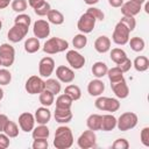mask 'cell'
<instances>
[{
	"instance_id": "d590c367",
	"label": "cell",
	"mask_w": 149,
	"mask_h": 149,
	"mask_svg": "<svg viewBox=\"0 0 149 149\" xmlns=\"http://www.w3.org/2000/svg\"><path fill=\"white\" fill-rule=\"evenodd\" d=\"M106 74L108 76V79H109L111 83H114V81H118V80L125 78L123 77V72L121 71V69L119 66H114V68L108 69Z\"/></svg>"
},
{
	"instance_id": "74e56055",
	"label": "cell",
	"mask_w": 149,
	"mask_h": 149,
	"mask_svg": "<svg viewBox=\"0 0 149 149\" xmlns=\"http://www.w3.org/2000/svg\"><path fill=\"white\" fill-rule=\"evenodd\" d=\"M12 9L16 13H23L27 9V1L26 0H12L10 2Z\"/></svg>"
},
{
	"instance_id": "3957f363",
	"label": "cell",
	"mask_w": 149,
	"mask_h": 149,
	"mask_svg": "<svg viewBox=\"0 0 149 149\" xmlns=\"http://www.w3.org/2000/svg\"><path fill=\"white\" fill-rule=\"evenodd\" d=\"M139 118L133 112H125L122 113L119 119H116V127L121 132H127L136 127Z\"/></svg>"
},
{
	"instance_id": "7c38bea8",
	"label": "cell",
	"mask_w": 149,
	"mask_h": 149,
	"mask_svg": "<svg viewBox=\"0 0 149 149\" xmlns=\"http://www.w3.org/2000/svg\"><path fill=\"white\" fill-rule=\"evenodd\" d=\"M54 70H55V61L52 59V57L47 56V57H43L40 61V63H38V73H40V77L49 78L52 74Z\"/></svg>"
},
{
	"instance_id": "7bdbcfd3",
	"label": "cell",
	"mask_w": 149,
	"mask_h": 149,
	"mask_svg": "<svg viewBox=\"0 0 149 149\" xmlns=\"http://www.w3.org/2000/svg\"><path fill=\"white\" fill-rule=\"evenodd\" d=\"M86 13L91 14V15H92L97 21H102V20H104V17H105L104 12H102L101 9L97 8V7H90V8H87Z\"/></svg>"
},
{
	"instance_id": "52a82bcc",
	"label": "cell",
	"mask_w": 149,
	"mask_h": 149,
	"mask_svg": "<svg viewBox=\"0 0 149 149\" xmlns=\"http://www.w3.org/2000/svg\"><path fill=\"white\" fill-rule=\"evenodd\" d=\"M24 88L29 94H40L43 90H45V84L42 77L34 74L27 79L24 84Z\"/></svg>"
},
{
	"instance_id": "9f6ffc18",
	"label": "cell",
	"mask_w": 149,
	"mask_h": 149,
	"mask_svg": "<svg viewBox=\"0 0 149 149\" xmlns=\"http://www.w3.org/2000/svg\"><path fill=\"white\" fill-rule=\"evenodd\" d=\"M2 98H3V90L0 87V100H2Z\"/></svg>"
},
{
	"instance_id": "2e32d148",
	"label": "cell",
	"mask_w": 149,
	"mask_h": 149,
	"mask_svg": "<svg viewBox=\"0 0 149 149\" xmlns=\"http://www.w3.org/2000/svg\"><path fill=\"white\" fill-rule=\"evenodd\" d=\"M56 77L59 81L70 84L74 80V71L65 65H59L56 69Z\"/></svg>"
},
{
	"instance_id": "f6af8a7d",
	"label": "cell",
	"mask_w": 149,
	"mask_h": 149,
	"mask_svg": "<svg viewBox=\"0 0 149 149\" xmlns=\"http://www.w3.org/2000/svg\"><path fill=\"white\" fill-rule=\"evenodd\" d=\"M112 147L114 149H128L129 148V142L126 139H116L113 142Z\"/></svg>"
},
{
	"instance_id": "6da1fadb",
	"label": "cell",
	"mask_w": 149,
	"mask_h": 149,
	"mask_svg": "<svg viewBox=\"0 0 149 149\" xmlns=\"http://www.w3.org/2000/svg\"><path fill=\"white\" fill-rule=\"evenodd\" d=\"M73 144V135L69 127L59 126L55 132L54 147L56 149H69Z\"/></svg>"
},
{
	"instance_id": "91938a15",
	"label": "cell",
	"mask_w": 149,
	"mask_h": 149,
	"mask_svg": "<svg viewBox=\"0 0 149 149\" xmlns=\"http://www.w3.org/2000/svg\"><path fill=\"white\" fill-rule=\"evenodd\" d=\"M0 66H1V64H0Z\"/></svg>"
},
{
	"instance_id": "d4e9b609",
	"label": "cell",
	"mask_w": 149,
	"mask_h": 149,
	"mask_svg": "<svg viewBox=\"0 0 149 149\" xmlns=\"http://www.w3.org/2000/svg\"><path fill=\"white\" fill-rule=\"evenodd\" d=\"M47 17H48V22L55 26H59L64 22V15L57 9H50L49 13L47 14Z\"/></svg>"
},
{
	"instance_id": "f546056e",
	"label": "cell",
	"mask_w": 149,
	"mask_h": 149,
	"mask_svg": "<svg viewBox=\"0 0 149 149\" xmlns=\"http://www.w3.org/2000/svg\"><path fill=\"white\" fill-rule=\"evenodd\" d=\"M44 84H45V90L50 91L51 93H54L55 95L58 94L62 90V86H61V81L58 79H55V78H48L47 80H44Z\"/></svg>"
},
{
	"instance_id": "681fc988",
	"label": "cell",
	"mask_w": 149,
	"mask_h": 149,
	"mask_svg": "<svg viewBox=\"0 0 149 149\" xmlns=\"http://www.w3.org/2000/svg\"><path fill=\"white\" fill-rule=\"evenodd\" d=\"M44 1H45V0H28V3H29V6H30L33 9H35L36 7L41 6Z\"/></svg>"
},
{
	"instance_id": "d6986e66",
	"label": "cell",
	"mask_w": 149,
	"mask_h": 149,
	"mask_svg": "<svg viewBox=\"0 0 149 149\" xmlns=\"http://www.w3.org/2000/svg\"><path fill=\"white\" fill-rule=\"evenodd\" d=\"M34 116H35V122H37L38 125H47L51 119V112L49 111L48 107L42 106L35 111Z\"/></svg>"
},
{
	"instance_id": "30bf717a",
	"label": "cell",
	"mask_w": 149,
	"mask_h": 149,
	"mask_svg": "<svg viewBox=\"0 0 149 149\" xmlns=\"http://www.w3.org/2000/svg\"><path fill=\"white\" fill-rule=\"evenodd\" d=\"M95 142H97V135L93 130L88 129V130H85L83 132L78 140H77V144L79 148L81 149H90V148H93L95 146Z\"/></svg>"
},
{
	"instance_id": "60d3db41",
	"label": "cell",
	"mask_w": 149,
	"mask_h": 149,
	"mask_svg": "<svg viewBox=\"0 0 149 149\" xmlns=\"http://www.w3.org/2000/svg\"><path fill=\"white\" fill-rule=\"evenodd\" d=\"M120 22L123 23L128 28L129 31H133L135 29V27H136V20L134 19V16H125V15H122Z\"/></svg>"
},
{
	"instance_id": "7a4b0ae2",
	"label": "cell",
	"mask_w": 149,
	"mask_h": 149,
	"mask_svg": "<svg viewBox=\"0 0 149 149\" xmlns=\"http://www.w3.org/2000/svg\"><path fill=\"white\" fill-rule=\"evenodd\" d=\"M69 48V42L61 37H51L45 41L43 45V51L48 55H55L65 51Z\"/></svg>"
},
{
	"instance_id": "ba28073f",
	"label": "cell",
	"mask_w": 149,
	"mask_h": 149,
	"mask_svg": "<svg viewBox=\"0 0 149 149\" xmlns=\"http://www.w3.org/2000/svg\"><path fill=\"white\" fill-rule=\"evenodd\" d=\"M95 21L97 20L91 14L85 12L83 15H80V17L77 22V28L81 34H88L94 29Z\"/></svg>"
},
{
	"instance_id": "680465c9",
	"label": "cell",
	"mask_w": 149,
	"mask_h": 149,
	"mask_svg": "<svg viewBox=\"0 0 149 149\" xmlns=\"http://www.w3.org/2000/svg\"><path fill=\"white\" fill-rule=\"evenodd\" d=\"M1 28H2V22H1V20H0V30H1Z\"/></svg>"
},
{
	"instance_id": "db71d44e",
	"label": "cell",
	"mask_w": 149,
	"mask_h": 149,
	"mask_svg": "<svg viewBox=\"0 0 149 149\" xmlns=\"http://www.w3.org/2000/svg\"><path fill=\"white\" fill-rule=\"evenodd\" d=\"M84 2H85L86 5H88V6H93V5L98 3L99 0H84Z\"/></svg>"
},
{
	"instance_id": "9c48e42d",
	"label": "cell",
	"mask_w": 149,
	"mask_h": 149,
	"mask_svg": "<svg viewBox=\"0 0 149 149\" xmlns=\"http://www.w3.org/2000/svg\"><path fill=\"white\" fill-rule=\"evenodd\" d=\"M65 58H66V62L69 63V65L74 70L81 69L85 65V62H86L85 57L80 52H78L76 49L68 50V52L65 55Z\"/></svg>"
},
{
	"instance_id": "f35d334b",
	"label": "cell",
	"mask_w": 149,
	"mask_h": 149,
	"mask_svg": "<svg viewBox=\"0 0 149 149\" xmlns=\"http://www.w3.org/2000/svg\"><path fill=\"white\" fill-rule=\"evenodd\" d=\"M14 23L16 24H22V26H26L29 28L30 23H31V17L28 15V14H23V13H20L15 19H14Z\"/></svg>"
},
{
	"instance_id": "d6a6232c",
	"label": "cell",
	"mask_w": 149,
	"mask_h": 149,
	"mask_svg": "<svg viewBox=\"0 0 149 149\" xmlns=\"http://www.w3.org/2000/svg\"><path fill=\"white\" fill-rule=\"evenodd\" d=\"M109 57H111V59L118 65V64H120L121 62H123V61L127 58V54H126L125 50H122L121 48H113V49L111 50Z\"/></svg>"
},
{
	"instance_id": "816d5d0a",
	"label": "cell",
	"mask_w": 149,
	"mask_h": 149,
	"mask_svg": "<svg viewBox=\"0 0 149 149\" xmlns=\"http://www.w3.org/2000/svg\"><path fill=\"white\" fill-rule=\"evenodd\" d=\"M7 121H8V116L5 114H0V132L3 130V127H5Z\"/></svg>"
},
{
	"instance_id": "4316f807",
	"label": "cell",
	"mask_w": 149,
	"mask_h": 149,
	"mask_svg": "<svg viewBox=\"0 0 149 149\" xmlns=\"http://www.w3.org/2000/svg\"><path fill=\"white\" fill-rule=\"evenodd\" d=\"M50 135V130L47 127V125H38L37 127H34L31 130L33 139H48Z\"/></svg>"
},
{
	"instance_id": "8d00e7d4",
	"label": "cell",
	"mask_w": 149,
	"mask_h": 149,
	"mask_svg": "<svg viewBox=\"0 0 149 149\" xmlns=\"http://www.w3.org/2000/svg\"><path fill=\"white\" fill-rule=\"evenodd\" d=\"M87 44V37L85 36V34H77L74 35V37L72 38V45L74 47L76 50H80L83 48H85Z\"/></svg>"
},
{
	"instance_id": "ee69618b",
	"label": "cell",
	"mask_w": 149,
	"mask_h": 149,
	"mask_svg": "<svg viewBox=\"0 0 149 149\" xmlns=\"http://www.w3.org/2000/svg\"><path fill=\"white\" fill-rule=\"evenodd\" d=\"M31 147L33 149H47L49 147L48 139H34Z\"/></svg>"
},
{
	"instance_id": "5b68a950",
	"label": "cell",
	"mask_w": 149,
	"mask_h": 149,
	"mask_svg": "<svg viewBox=\"0 0 149 149\" xmlns=\"http://www.w3.org/2000/svg\"><path fill=\"white\" fill-rule=\"evenodd\" d=\"M15 61V49L9 43H2L0 45V64L3 68H9Z\"/></svg>"
},
{
	"instance_id": "7dc6e473",
	"label": "cell",
	"mask_w": 149,
	"mask_h": 149,
	"mask_svg": "<svg viewBox=\"0 0 149 149\" xmlns=\"http://www.w3.org/2000/svg\"><path fill=\"white\" fill-rule=\"evenodd\" d=\"M116 66H119V68L121 69V71L125 73V72H128V71L130 70V68L133 66V62L127 57L123 62H121V63H120V64H118Z\"/></svg>"
},
{
	"instance_id": "11a10c76",
	"label": "cell",
	"mask_w": 149,
	"mask_h": 149,
	"mask_svg": "<svg viewBox=\"0 0 149 149\" xmlns=\"http://www.w3.org/2000/svg\"><path fill=\"white\" fill-rule=\"evenodd\" d=\"M133 1H135V2H137V3H140V5H143L147 0H133Z\"/></svg>"
},
{
	"instance_id": "836d02e7",
	"label": "cell",
	"mask_w": 149,
	"mask_h": 149,
	"mask_svg": "<svg viewBox=\"0 0 149 149\" xmlns=\"http://www.w3.org/2000/svg\"><path fill=\"white\" fill-rule=\"evenodd\" d=\"M64 93H65V94H68V95H69L73 101L79 100V99H80V97H81V91H80L79 86L73 85V84L68 85V86L65 87V90H64Z\"/></svg>"
},
{
	"instance_id": "e575fe53",
	"label": "cell",
	"mask_w": 149,
	"mask_h": 149,
	"mask_svg": "<svg viewBox=\"0 0 149 149\" xmlns=\"http://www.w3.org/2000/svg\"><path fill=\"white\" fill-rule=\"evenodd\" d=\"M128 43H129L130 49H132L133 51H135V52H140V51H142V50L144 49V47H146L144 40L141 38V37H139V36H134V37H132V38L128 41Z\"/></svg>"
},
{
	"instance_id": "f5cc1de1",
	"label": "cell",
	"mask_w": 149,
	"mask_h": 149,
	"mask_svg": "<svg viewBox=\"0 0 149 149\" xmlns=\"http://www.w3.org/2000/svg\"><path fill=\"white\" fill-rule=\"evenodd\" d=\"M10 2H12V0H0V9H3L6 7H8Z\"/></svg>"
},
{
	"instance_id": "83f0119b",
	"label": "cell",
	"mask_w": 149,
	"mask_h": 149,
	"mask_svg": "<svg viewBox=\"0 0 149 149\" xmlns=\"http://www.w3.org/2000/svg\"><path fill=\"white\" fill-rule=\"evenodd\" d=\"M107 70H108V66L104 62H95L92 65V73L97 78H102L104 76H106Z\"/></svg>"
},
{
	"instance_id": "4dcf8cb0",
	"label": "cell",
	"mask_w": 149,
	"mask_h": 149,
	"mask_svg": "<svg viewBox=\"0 0 149 149\" xmlns=\"http://www.w3.org/2000/svg\"><path fill=\"white\" fill-rule=\"evenodd\" d=\"M73 100L65 93L59 94L56 99V107L57 108H65V109H71Z\"/></svg>"
},
{
	"instance_id": "e0dca14e",
	"label": "cell",
	"mask_w": 149,
	"mask_h": 149,
	"mask_svg": "<svg viewBox=\"0 0 149 149\" xmlns=\"http://www.w3.org/2000/svg\"><path fill=\"white\" fill-rule=\"evenodd\" d=\"M141 9H142V5H140L133 0L123 2L121 6V13L125 16H135L141 12Z\"/></svg>"
},
{
	"instance_id": "bcb514c9",
	"label": "cell",
	"mask_w": 149,
	"mask_h": 149,
	"mask_svg": "<svg viewBox=\"0 0 149 149\" xmlns=\"http://www.w3.org/2000/svg\"><path fill=\"white\" fill-rule=\"evenodd\" d=\"M140 139H141L142 144L148 148V147H149V127L142 128L141 134H140Z\"/></svg>"
},
{
	"instance_id": "ab89813d",
	"label": "cell",
	"mask_w": 149,
	"mask_h": 149,
	"mask_svg": "<svg viewBox=\"0 0 149 149\" xmlns=\"http://www.w3.org/2000/svg\"><path fill=\"white\" fill-rule=\"evenodd\" d=\"M12 81V73L6 68L0 69V85H8Z\"/></svg>"
},
{
	"instance_id": "484cf974",
	"label": "cell",
	"mask_w": 149,
	"mask_h": 149,
	"mask_svg": "<svg viewBox=\"0 0 149 149\" xmlns=\"http://www.w3.org/2000/svg\"><path fill=\"white\" fill-rule=\"evenodd\" d=\"M133 66L139 72L147 71L149 69V59H148V57H146V56H137L134 59V62H133Z\"/></svg>"
},
{
	"instance_id": "6f0895ef",
	"label": "cell",
	"mask_w": 149,
	"mask_h": 149,
	"mask_svg": "<svg viewBox=\"0 0 149 149\" xmlns=\"http://www.w3.org/2000/svg\"><path fill=\"white\" fill-rule=\"evenodd\" d=\"M148 8H149V5H148V3H146V12H147V13L149 12V10H148Z\"/></svg>"
},
{
	"instance_id": "9a60e30c",
	"label": "cell",
	"mask_w": 149,
	"mask_h": 149,
	"mask_svg": "<svg viewBox=\"0 0 149 149\" xmlns=\"http://www.w3.org/2000/svg\"><path fill=\"white\" fill-rule=\"evenodd\" d=\"M111 88L119 99H125L129 94V87H128L127 81H126L125 78H122L118 81L111 83Z\"/></svg>"
},
{
	"instance_id": "5bb4252c",
	"label": "cell",
	"mask_w": 149,
	"mask_h": 149,
	"mask_svg": "<svg viewBox=\"0 0 149 149\" xmlns=\"http://www.w3.org/2000/svg\"><path fill=\"white\" fill-rule=\"evenodd\" d=\"M19 126H20V129L23 130L24 133L31 132L35 127V116L29 112H24V113L20 114Z\"/></svg>"
},
{
	"instance_id": "1f68e13d",
	"label": "cell",
	"mask_w": 149,
	"mask_h": 149,
	"mask_svg": "<svg viewBox=\"0 0 149 149\" xmlns=\"http://www.w3.org/2000/svg\"><path fill=\"white\" fill-rule=\"evenodd\" d=\"M2 132H3L9 139H13V137H16V136L19 135V127H17V125H16L14 121H12V120L8 119V121L6 122V125H5Z\"/></svg>"
},
{
	"instance_id": "277c9868",
	"label": "cell",
	"mask_w": 149,
	"mask_h": 149,
	"mask_svg": "<svg viewBox=\"0 0 149 149\" xmlns=\"http://www.w3.org/2000/svg\"><path fill=\"white\" fill-rule=\"evenodd\" d=\"M95 108L99 111H106V112H116L120 108V102L115 98H109V97H101L99 95L97 100L94 101Z\"/></svg>"
},
{
	"instance_id": "ffe728a7",
	"label": "cell",
	"mask_w": 149,
	"mask_h": 149,
	"mask_svg": "<svg viewBox=\"0 0 149 149\" xmlns=\"http://www.w3.org/2000/svg\"><path fill=\"white\" fill-rule=\"evenodd\" d=\"M94 49L99 54H106L107 51H109V49H111V40H109V37H107L106 35L99 36L94 41Z\"/></svg>"
},
{
	"instance_id": "ac0fdd59",
	"label": "cell",
	"mask_w": 149,
	"mask_h": 149,
	"mask_svg": "<svg viewBox=\"0 0 149 149\" xmlns=\"http://www.w3.org/2000/svg\"><path fill=\"white\" fill-rule=\"evenodd\" d=\"M105 90V84L102 80H100V78H97V79H93L88 83L87 85V92L92 97H99L102 94Z\"/></svg>"
},
{
	"instance_id": "7402d4cb",
	"label": "cell",
	"mask_w": 149,
	"mask_h": 149,
	"mask_svg": "<svg viewBox=\"0 0 149 149\" xmlns=\"http://www.w3.org/2000/svg\"><path fill=\"white\" fill-rule=\"evenodd\" d=\"M116 127V118L113 114H105L101 119V128L100 130L111 132Z\"/></svg>"
},
{
	"instance_id": "b9f144b4",
	"label": "cell",
	"mask_w": 149,
	"mask_h": 149,
	"mask_svg": "<svg viewBox=\"0 0 149 149\" xmlns=\"http://www.w3.org/2000/svg\"><path fill=\"white\" fill-rule=\"evenodd\" d=\"M50 9H51L50 3H49V2H47V1H44L41 6L36 7V8L34 9V12H35V14H36V15H38V16H47V14L49 13V10H50Z\"/></svg>"
},
{
	"instance_id": "44dd1931",
	"label": "cell",
	"mask_w": 149,
	"mask_h": 149,
	"mask_svg": "<svg viewBox=\"0 0 149 149\" xmlns=\"http://www.w3.org/2000/svg\"><path fill=\"white\" fill-rule=\"evenodd\" d=\"M72 112L71 109H65V108H57L55 109L54 113V118L56 120V122L58 123H68L72 120Z\"/></svg>"
},
{
	"instance_id": "c3c4849f",
	"label": "cell",
	"mask_w": 149,
	"mask_h": 149,
	"mask_svg": "<svg viewBox=\"0 0 149 149\" xmlns=\"http://www.w3.org/2000/svg\"><path fill=\"white\" fill-rule=\"evenodd\" d=\"M9 137L3 133L0 132V149H6L9 147Z\"/></svg>"
},
{
	"instance_id": "4fadbf2b",
	"label": "cell",
	"mask_w": 149,
	"mask_h": 149,
	"mask_svg": "<svg viewBox=\"0 0 149 149\" xmlns=\"http://www.w3.org/2000/svg\"><path fill=\"white\" fill-rule=\"evenodd\" d=\"M33 33H34V36L37 37L38 40L47 38L50 35V23L45 20L35 21L33 26Z\"/></svg>"
},
{
	"instance_id": "cb8c5ba5",
	"label": "cell",
	"mask_w": 149,
	"mask_h": 149,
	"mask_svg": "<svg viewBox=\"0 0 149 149\" xmlns=\"http://www.w3.org/2000/svg\"><path fill=\"white\" fill-rule=\"evenodd\" d=\"M40 48H41V43L37 37H29L24 42V50L28 54H35L40 50Z\"/></svg>"
},
{
	"instance_id": "8992f818",
	"label": "cell",
	"mask_w": 149,
	"mask_h": 149,
	"mask_svg": "<svg viewBox=\"0 0 149 149\" xmlns=\"http://www.w3.org/2000/svg\"><path fill=\"white\" fill-rule=\"evenodd\" d=\"M129 34H130V31L128 30V28L119 21L114 27V30L112 34V40L118 45H125L129 41Z\"/></svg>"
},
{
	"instance_id": "f907efd6",
	"label": "cell",
	"mask_w": 149,
	"mask_h": 149,
	"mask_svg": "<svg viewBox=\"0 0 149 149\" xmlns=\"http://www.w3.org/2000/svg\"><path fill=\"white\" fill-rule=\"evenodd\" d=\"M108 3L114 8H120L123 3V0H108Z\"/></svg>"
},
{
	"instance_id": "603a6c76",
	"label": "cell",
	"mask_w": 149,
	"mask_h": 149,
	"mask_svg": "<svg viewBox=\"0 0 149 149\" xmlns=\"http://www.w3.org/2000/svg\"><path fill=\"white\" fill-rule=\"evenodd\" d=\"M101 119H102V115H100V114H91L86 119L87 128L93 130V132L100 130V128H101Z\"/></svg>"
},
{
	"instance_id": "8fae6325",
	"label": "cell",
	"mask_w": 149,
	"mask_h": 149,
	"mask_svg": "<svg viewBox=\"0 0 149 149\" xmlns=\"http://www.w3.org/2000/svg\"><path fill=\"white\" fill-rule=\"evenodd\" d=\"M28 29H29V28L26 27V26L14 23V26L8 30V34H7V37H8L9 42H12V43H17V42L22 41V40L27 36Z\"/></svg>"
},
{
	"instance_id": "f1b7e54d",
	"label": "cell",
	"mask_w": 149,
	"mask_h": 149,
	"mask_svg": "<svg viewBox=\"0 0 149 149\" xmlns=\"http://www.w3.org/2000/svg\"><path fill=\"white\" fill-rule=\"evenodd\" d=\"M38 100L42 104V106H45V107H49L54 104L55 101V94L51 93L50 91L48 90H43L40 94H38Z\"/></svg>"
}]
</instances>
